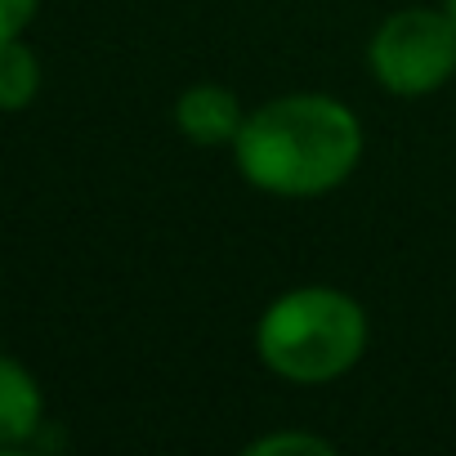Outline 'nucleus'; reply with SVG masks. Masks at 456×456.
<instances>
[{
  "label": "nucleus",
  "mask_w": 456,
  "mask_h": 456,
  "mask_svg": "<svg viewBox=\"0 0 456 456\" xmlns=\"http://www.w3.org/2000/svg\"><path fill=\"white\" fill-rule=\"evenodd\" d=\"M362 121L345 99L291 90L251 108L228 152L256 192L305 201L345 188L362 161Z\"/></svg>",
  "instance_id": "f257e3e1"
},
{
  "label": "nucleus",
  "mask_w": 456,
  "mask_h": 456,
  "mask_svg": "<svg viewBox=\"0 0 456 456\" xmlns=\"http://www.w3.org/2000/svg\"><path fill=\"white\" fill-rule=\"evenodd\" d=\"M367 345L371 322L362 300L327 282L291 287L256 318V358L287 385H331L362 362Z\"/></svg>",
  "instance_id": "f03ea898"
},
{
  "label": "nucleus",
  "mask_w": 456,
  "mask_h": 456,
  "mask_svg": "<svg viewBox=\"0 0 456 456\" xmlns=\"http://www.w3.org/2000/svg\"><path fill=\"white\" fill-rule=\"evenodd\" d=\"M367 72L394 99H429L456 77V23L447 10H394L367 41Z\"/></svg>",
  "instance_id": "7ed1b4c3"
},
{
  "label": "nucleus",
  "mask_w": 456,
  "mask_h": 456,
  "mask_svg": "<svg viewBox=\"0 0 456 456\" xmlns=\"http://www.w3.org/2000/svg\"><path fill=\"white\" fill-rule=\"evenodd\" d=\"M242 121H247V108L238 90H228L219 81H197L175 99V130L192 148H233Z\"/></svg>",
  "instance_id": "20e7f679"
},
{
  "label": "nucleus",
  "mask_w": 456,
  "mask_h": 456,
  "mask_svg": "<svg viewBox=\"0 0 456 456\" xmlns=\"http://www.w3.org/2000/svg\"><path fill=\"white\" fill-rule=\"evenodd\" d=\"M41 425H45V398L37 376L10 354H0V447L37 443Z\"/></svg>",
  "instance_id": "39448f33"
},
{
  "label": "nucleus",
  "mask_w": 456,
  "mask_h": 456,
  "mask_svg": "<svg viewBox=\"0 0 456 456\" xmlns=\"http://www.w3.org/2000/svg\"><path fill=\"white\" fill-rule=\"evenodd\" d=\"M41 94V63L23 37L0 41V112H23Z\"/></svg>",
  "instance_id": "423d86ee"
},
{
  "label": "nucleus",
  "mask_w": 456,
  "mask_h": 456,
  "mask_svg": "<svg viewBox=\"0 0 456 456\" xmlns=\"http://www.w3.org/2000/svg\"><path fill=\"white\" fill-rule=\"evenodd\" d=\"M247 452L251 456H331L336 443L322 434H309V429H273V434L251 438Z\"/></svg>",
  "instance_id": "0eeeda50"
},
{
  "label": "nucleus",
  "mask_w": 456,
  "mask_h": 456,
  "mask_svg": "<svg viewBox=\"0 0 456 456\" xmlns=\"http://www.w3.org/2000/svg\"><path fill=\"white\" fill-rule=\"evenodd\" d=\"M41 0H0V41L5 37H23V28L37 19Z\"/></svg>",
  "instance_id": "6e6552de"
},
{
  "label": "nucleus",
  "mask_w": 456,
  "mask_h": 456,
  "mask_svg": "<svg viewBox=\"0 0 456 456\" xmlns=\"http://www.w3.org/2000/svg\"><path fill=\"white\" fill-rule=\"evenodd\" d=\"M447 14H452V23H456V0H447V5H443Z\"/></svg>",
  "instance_id": "1a4fd4ad"
}]
</instances>
